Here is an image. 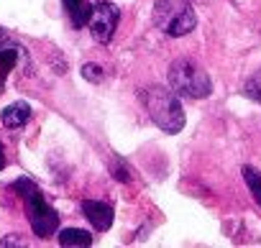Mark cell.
Instances as JSON below:
<instances>
[{
    "instance_id": "8992f818",
    "label": "cell",
    "mask_w": 261,
    "mask_h": 248,
    "mask_svg": "<svg viewBox=\"0 0 261 248\" xmlns=\"http://www.w3.org/2000/svg\"><path fill=\"white\" fill-rule=\"evenodd\" d=\"M82 212H85V217L90 220V225L95 230H100V233L110 230L113 215H115L113 212V205H108L102 200H82Z\"/></svg>"
},
{
    "instance_id": "9a60e30c",
    "label": "cell",
    "mask_w": 261,
    "mask_h": 248,
    "mask_svg": "<svg viewBox=\"0 0 261 248\" xmlns=\"http://www.w3.org/2000/svg\"><path fill=\"white\" fill-rule=\"evenodd\" d=\"M0 245H3V248H8V245H23V238H18L16 233H11L8 238H3V240H0Z\"/></svg>"
},
{
    "instance_id": "7a4b0ae2",
    "label": "cell",
    "mask_w": 261,
    "mask_h": 248,
    "mask_svg": "<svg viewBox=\"0 0 261 248\" xmlns=\"http://www.w3.org/2000/svg\"><path fill=\"white\" fill-rule=\"evenodd\" d=\"M169 79V90L174 95H179L182 100H205L213 92V79L205 72L202 64H197L190 57H179L169 64L167 72Z\"/></svg>"
},
{
    "instance_id": "7c38bea8",
    "label": "cell",
    "mask_w": 261,
    "mask_h": 248,
    "mask_svg": "<svg viewBox=\"0 0 261 248\" xmlns=\"http://www.w3.org/2000/svg\"><path fill=\"white\" fill-rule=\"evenodd\" d=\"M243 95H246L248 100H253V102L261 105V69L253 72V74L243 82Z\"/></svg>"
},
{
    "instance_id": "5b68a950",
    "label": "cell",
    "mask_w": 261,
    "mask_h": 248,
    "mask_svg": "<svg viewBox=\"0 0 261 248\" xmlns=\"http://www.w3.org/2000/svg\"><path fill=\"white\" fill-rule=\"evenodd\" d=\"M118 21H120L118 6L110 3V0H100L95 8H90V18H87V26H90L92 39L97 44H110L113 36H115Z\"/></svg>"
},
{
    "instance_id": "4fadbf2b",
    "label": "cell",
    "mask_w": 261,
    "mask_h": 248,
    "mask_svg": "<svg viewBox=\"0 0 261 248\" xmlns=\"http://www.w3.org/2000/svg\"><path fill=\"white\" fill-rule=\"evenodd\" d=\"M80 72H82V77H85L87 82H92V85H100V82H102V77H105V74H102V67H100V64H92V62L82 64V69H80Z\"/></svg>"
},
{
    "instance_id": "9c48e42d",
    "label": "cell",
    "mask_w": 261,
    "mask_h": 248,
    "mask_svg": "<svg viewBox=\"0 0 261 248\" xmlns=\"http://www.w3.org/2000/svg\"><path fill=\"white\" fill-rule=\"evenodd\" d=\"M21 54H23V49L16 46V44H8V46L0 49V92H3L6 77H8V72L18 64V57H21Z\"/></svg>"
},
{
    "instance_id": "2e32d148",
    "label": "cell",
    "mask_w": 261,
    "mask_h": 248,
    "mask_svg": "<svg viewBox=\"0 0 261 248\" xmlns=\"http://www.w3.org/2000/svg\"><path fill=\"white\" fill-rule=\"evenodd\" d=\"M6 164H8V159H6V146H3V141H0V172L6 169Z\"/></svg>"
},
{
    "instance_id": "8fae6325",
    "label": "cell",
    "mask_w": 261,
    "mask_h": 248,
    "mask_svg": "<svg viewBox=\"0 0 261 248\" xmlns=\"http://www.w3.org/2000/svg\"><path fill=\"white\" fill-rule=\"evenodd\" d=\"M241 174H243V182H246L248 192L253 195V200H256V202H258V207H261V174H258L253 167H243V169H241Z\"/></svg>"
},
{
    "instance_id": "30bf717a",
    "label": "cell",
    "mask_w": 261,
    "mask_h": 248,
    "mask_svg": "<svg viewBox=\"0 0 261 248\" xmlns=\"http://www.w3.org/2000/svg\"><path fill=\"white\" fill-rule=\"evenodd\" d=\"M54 235L62 245H92L90 230H82V228H64V230H57Z\"/></svg>"
},
{
    "instance_id": "3957f363",
    "label": "cell",
    "mask_w": 261,
    "mask_h": 248,
    "mask_svg": "<svg viewBox=\"0 0 261 248\" xmlns=\"http://www.w3.org/2000/svg\"><path fill=\"white\" fill-rule=\"evenodd\" d=\"M11 187L23 197V207H26L31 230H34L39 238H51V235L59 230V212L46 202L44 192H41L31 179H26V177L16 179Z\"/></svg>"
},
{
    "instance_id": "52a82bcc",
    "label": "cell",
    "mask_w": 261,
    "mask_h": 248,
    "mask_svg": "<svg viewBox=\"0 0 261 248\" xmlns=\"http://www.w3.org/2000/svg\"><path fill=\"white\" fill-rule=\"evenodd\" d=\"M29 118H31V105H29L26 100H16V102H11L8 107H3V113H0L3 126L11 128V131L23 128L26 123H29Z\"/></svg>"
},
{
    "instance_id": "e0dca14e",
    "label": "cell",
    "mask_w": 261,
    "mask_h": 248,
    "mask_svg": "<svg viewBox=\"0 0 261 248\" xmlns=\"http://www.w3.org/2000/svg\"><path fill=\"white\" fill-rule=\"evenodd\" d=\"M8 44H13V41H11V36H8L3 29H0V49H3V46H8Z\"/></svg>"
},
{
    "instance_id": "ba28073f",
    "label": "cell",
    "mask_w": 261,
    "mask_h": 248,
    "mask_svg": "<svg viewBox=\"0 0 261 248\" xmlns=\"http://www.w3.org/2000/svg\"><path fill=\"white\" fill-rule=\"evenodd\" d=\"M62 6H64V11H67V16H69V21H72L74 29H82L87 23L90 8H92L90 0H62Z\"/></svg>"
},
{
    "instance_id": "277c9868",
    "label": "cell",
    "mask_w": 261,
    "mask_h": 248,
    "mask_svg": "<svg viewBox=\"0 0 261 248\" xmlns=\"http://www.w3.org/2000/svg\"><path fill=\"white\" fill-rule=\"evenodd\" d=\"M151 18L154 26L172 39H182L197 26V13L190 0H156Z\"/></svg>"
},
{
    "instance_id": "5bb4252c",
    "label": "cell",
    "mask_w": 261,
    "mask_h": 248,
    "mask_svg": "<svg viewBox=\"0 0 261 248\" xmlns=\"http://www.w3.org/2000/svg\"><path fill=\"white\" fill-rule=\"evenodd\" d=\"M110 172H113V177L118 179V182H123V184H128L130 182V172H128V167H125V161L123 159H113V167H110Z\"/></svg>"
},
{
    "instance_id": "6da1fadb",
    "label": "cell",
    "mask_w": 261,
    "mask_h": 248,
    "mask_svg": "<svg viewBox=\"0 0 261 248\" xmlns=\"http://www.w3.org/2000/svg\"><path fill=\"white\" fill-rule=\"evenodd\" d=\"M139 97L151 118V123L156 128H162L164 133H179L185 128V107H182V97L174 95L169 87L162 85H151L139 90Z\"/></svg>"
}]
</instances>
